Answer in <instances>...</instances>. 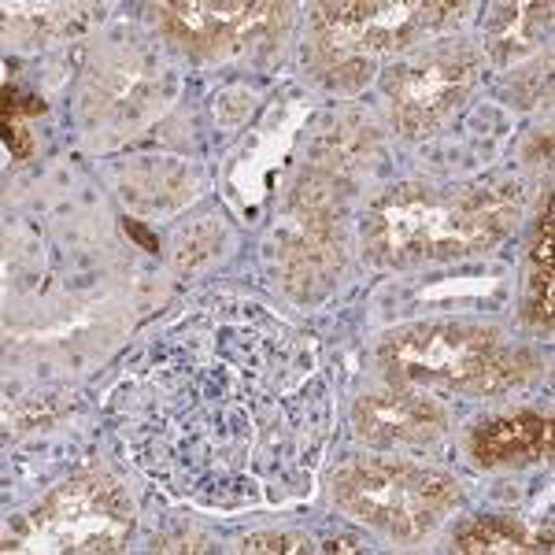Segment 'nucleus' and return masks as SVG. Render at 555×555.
<instances>
[{"mask_svg": "<svg viewBox=\"0 0 555 555\" xmlns=\"http://www.w3.org/2000/svg\"><path fill=\"white\" fill-rule=\"evenodd\" d=\"M518 190L512 185H397L371 204L363 222L366 256L382 267L444 263L489 253L512 230Z\"/></svg>", "mask_w": 555, "mask_h": 555, "instance_id": "obj_1", "label": "nucleus"}, {"mask_svg": "<svg viewBox=\"0 0 555 555\" xmlns=\"http://www.w3.org/2000/svg\"><path fill=\"white\" fill-rule=\"evenodd\" d=\"M382 371L408 392H504L533 360L478 322H418L382 341Z\"/></svg>", "mask_w": 555, "mask_h": 555, "instance_id": "obj_2", "label": "nucleus"}, {"mask_svg": "<svg viewBox=\"0 0 555 555\" xmlns=\"http://www.w3.org/2000/svg\"><path fill=\"white\" fill-rule=\"evenodd\" d=\"M460 4H319L311 15V64L330 86L352 89L371 78L382 56L460 20Z\"/></svg>", "mask_w": 555, "mask_h": 555, "instance_id": "obj_3", "label": "nucleus"}, {"mask_svg": "<svg viewBox=\"0 0 555 555\" xmlns=\"http://www.w3.org/2000/svg\"><path fill=\"white\" fill-rule=\"evenodd\" d=\"M334 500L345 515L378 526L397 541H415L460 504L455 478L415 463L363 460L337 474Z\"/></svg>", "mask_w": 555, "mask_h": 555, "instance_id": "obj_4", "label": "nucleus"}, {"mask_svg": "<svg viewBox=\"0 0 555 555\" xmlns=\"http://www.w3.org/2000/svg\"><path fill=\"white\" fill-rule=\"evenodd\" d=\"M133 533V507L119 481L78 474L8 530L4 552H119Z\"/></svg>", "mask_w": 555, "mask_h": 555, "instance_id": "obj_5", "label": "nucleus"}, {"mask_svg": "<svg viewBox=\"0 0 555 555\" xmlns=\"http://www.w3.org/2000/svg\"><path fill=\"white\" fill-rule=\"evenodd\" d=\"M156 20L164 34L196 56H256L289 30V4H159Z\"/></svg>", "mask_w": 555, "mask_h": 555, "instance_id": "obj_6", "label": "nucleus"}, {"mask_svg": "<svg viewBox=\"0 0 555 555\" xmlns=\"http://www.w3.org/2000/svg\"><path fill=\"white\" fill-rule=\"evenodd\" d=\"M481 56L470 44H437L411 64L385 70L392 122L404 133H429L467 101L478 82Z\"/></svg>", "mask_w": 555, "mask_h": 555, "instance_id": "obj_7", "label": "nucleus"}, {"mask_svg": "<svg viewBox=\"0 0 555 555\" xmlns=\"http://www.w3.org/2000/svg\"><path fill=\"white\" fill-rule=\"evenodd\" d=\"M337 171L315 167L304 175L289 227L282 234V274L297 297L315 293L341 267V219L334 208Z\"/></svg>", "mask_w": 555, "mask_h": 555, "instance_id": "obj_8", "label": "nucleus"}, {"mask_svg": "<svg viewBox=\"0 0 555 555\" xmlns=\"http://www.w3.org/2000/svg\"><path fill=\"white\" fill-rule=\"evenodd\" d=\"M356 434L371 444H426L444 434V411L423 392L392 385L389 392H371L352 411Z\"/></svg>", "mask_w": 555, "mask_h": 555, "instance_id": "obj_9", "label": "nucleus"}, {"mask_svg": "<svg viewBox=\"0 0 555 555\" xmlns=\"http://www.w3.org/2000/svg\"><path fill=\"white\" fill-rule=\"evenodd\" d=\"M470 452L486 467H512V463L548 460L552 452V418L537 411L492 418L470 434Z\"/></svg>", "mask_w": 555, "mask_h": 555, "instance_id": "obj_10", "label": "nucleus"}, {"mask_svg": "<svg viewBox=\"0 0 555 555\" xmlns=\"http://www.w3.org/2000/svg\"><path fill=\"white\" fill-rule=\"evenodd\" d=\"M552 4H504L489 20V52L496 64H512L530 52L537 38L548 30Z\"/></svg>", "mask_w": 555, "mask_h": 555, "instance_id": "obj_11", "label": "nucleus"}, {"mask_svg": "<svg viewBox=\"0 0 555 555\" xmlns=\"http://www.w3.org/2000/svg\"><path fill=\"white\" fill-rule=\"evenodd\" d=\"M552 196L544 201L537 237L530 248V267H526V322L537 330H552Z\"/></svg>", "mask_w": 555, "mask_h": 555, "instance_id": "obj_12", "label": "nucleus"}, {"mask_svg": "<svg viewBox=\"0 0 555 555\" xmlns=\"http://www.w3.org/2000/svg\"><path fill=\"white\" fill-rule=\"evenodd\" d=\"M544 544H537L530 530L522 522L507 515H486V518H467L455 530V552L463 555H496V552H541Z\"/></svg>", "mask_w": 555, "mask_h": 555, "instance_id": "obj_13", "label": "nucleus"}, {"mask_svg": "<svg viewBox=\"0 0 555 555\" xmlns=\"http://www.w3.org/2000/svg\"><path fill=\"white\" fill-rule=\"evenodd\" d=\"M311 541L304 533H253L241 541V552H308Z\"/></svg>", "mask_w": 555, "mask_h": 555, "instance_id": "obj_14", "label": "nucleus"}, {"mask_svg": "<svg viewBox=\"0 0 555 555\" xmlns=\"http://www.w3.org/2000/svg\"><path fill=\"white\" fill-rule=\"evenodd\" d=\"M4 145L12 152V159H30L34 152L30 133H26L23 119H15V115H4Z\"/></svg>", "mask_w": 555, "mask_h": 555, "instance_id": "obj_15", "label": "nucleus"}, {"mask_svg": "<svg viewBox=\"0 0 555 555\" xmlns=\"http://www.w3.org/2000/svg\"><path fill=\"white\" fill-rule=\"evenodd\" d=\"M127 234H130L133 241H138V245H141V248H145V253H159V241H156V237H152V234H149V230H145V227H141V222H133V219H127Z\"/></svg>", "mask_w": 555, "mask_h": 555, "instance_id": "obj_16", "label": "nucleus"}, {"mask_svg": "<svg viewBox=\"0 0 555 555\" xmlns=\"http://www.w3.org/2000/svg\"><path fill=\"white\" fill-rule=\"evenodd\" d=\"M363 544L356 541V537H341V541H330L326 544V552H360Z\"/></svg>", "mask_w": 555, "mask_h": 555, "instance_id": "obj_17", "label": "nucleus"}]
</instances>
